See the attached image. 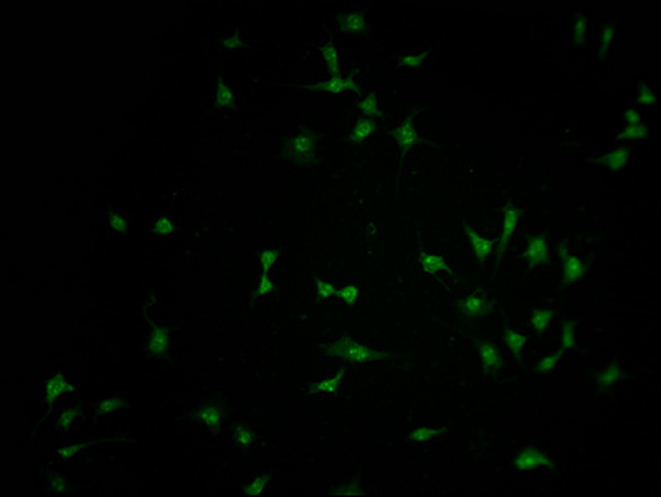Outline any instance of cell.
Here are the masks:
<instances>
[{"label":"cell","mask_w":661,"mask_h":497,"mask_svg":"<svg viewBox=\"0 0 661 497\" xmlns=\"http://www.w3.org/2000/svg\"><path fill=\"white\" fill-rule=\"evenodd\" d=\"M490 309V301L483 296H469L461 302V313L468 317H481Z\"/></svg>","instance_id":"6da1fadb"},{"label":"cell","mask_w":661,"mask_h":497,"mask_svg":"<svg viewBox=\"0 0 661 497\" xmlns=\"http://www.w3.org/2000/svg\"><path fill=\"white\" fill-rule=\"evenodd\" d=\"M517 225V210L514 207H506L504 208V223H503V233H501V244H499V251H504L506 244H508L511 235L516 230Z\"/></svg>","instance_id":"7a4b0ae2"},{"label":"cell","mask_w":661,"mask_h":497,"mask_svg":"<svg viewBox=\"0 0 661 497\" xmlns=\"http://www.w3.org/2000/svg\"><path fill=\"white\" fill-rule=\"evenodd\" d=\"M526 258L532 265H539L547 260V243L543 238H534L526 250Z\"/></svg>","instance_id":"3957f363"},{"label":"cell","mask_w":661,"mask_h":497,"mask_svg":"<svg viewBox=\"0 0 661 497\" xmlns=\"http://www.w3.org/2000/svg\"><path fill=\"white\" fill-rule=\"evenodd\" d=\"M562 263H564L562 268H564V279H565V283H572V281L579 279L583 274V265H582V261L577 258V256L567 255Z\"/></svg>","instance_id":"277c9868"},{"label":"cell","mask_w":661,"mask_h":497,"mask_svg":"<svg viewBox=\"0 0 661 497\" xmlns=\"http://www.w3.org/2000/svg\"><path fill=\"white\" fill-rule=\"evenodd\" d=\"M479 357H481V362H483V365L488 370L498 368L499 365H501L499 352L493 344H481L479 345Z\"/></svg>","instance_id":"5b68a950"},{"label":"cell","mask_w":661,"mask_h":497,"mask_svg":"<svg viewBox=\"0 0 661 497\" xmlns=\"http://www.w3.org/2000/svg\"><path fill=\"white\" fill-rule=\"evenodd\" d=\"M420 261H422V268H424L428 274H438V273L445 271V268H446L445 260L442 258V256L433 255V253H424Z\"/></svg>","instance_id":"8992f818"},{"label":"cell","mask_w":661,"mask_h":497,"mask_svg":"<svg viewBox=\"0 0 661 497\" xmlns=\"http://www.w3.org/2000/svg\"><path fill=\"white\" fill-rule=\"evenodd\" d=\"M468 235H469V241H471L474 255L478 256V258H485L486 255L491 253V241H488L486 238H483L474 230H469Z\"/></svg>","instance_id":"52a82bcc"},{"label":"cell","mask_w":661,"mask_h":497,"mask_svg":"<svg viewBox=\"0 0 661 497\" xmlns=\"http://www.w3.org/2000/svg\"><path fill=\"white\" fill-rule=\"evenodd\" d=\"M397 139H398V142H400L402 147H407L408 149V147L413 146L415 141H416V133H415L412 122L407 121V122H403L400 128H398Z\"/></svg>","instance_id":"ba28073f"},{"label":"cell","mask_w":661,"mask_h":497,"mask_svg":"<svg viewBox=\"0 0 661 497\" xmlns=\"http://www.w3.org/2000/svg\"><path fill=\"white\" fill-rule=\"evenodd\" d=\"M524 342H526V339H524V335L521 332H516V331H508V332H506V344H508V347L511 349L513 354H516V355L521 354V350H522V347H524Z\"/></svg>","instance_id":"9c48e42d"},{"label":"cell","mask_w":661,"mask_h":497,"mask_svg":"<svg viewBox=\"0 0 661 497\" xmlns=\"http://www.w3.org/2000/svg\"><path fill=\"white\" fill-rule=\"evenodd\" d=\"M551 322V313L549 310H535L531 317V324L535 331H544Z\"/></svg>","instance_id":"30bf717a"},{"label":"cell","mask_w":661,"mask_h":497,"mask_svg":"<svg viewBox=\"0 0 661 497\" xmlns=\"http://www.w3.org/2000/svg\"><path fill=\"white\" fill-rule=\"evenodd\" d=\"M627 155L628 152L625 149H618V151H613L612 154L607 155L605 162L609 164L612 169H620V167L627 162Z\"/></svg>","instance_id":"8fae6325"},{"label":"cell","mask_w":661,"mask_h":497,"mask_svg":"<svg viewBox=\"0 0 661 497\" xmlns=\"http://www.w3.org/2000/svg\"><path fill=\"white\" fill-rule=\"evenodd\" d=\"M587 28H588L587 20L583 19V17H577L575 25H574V40L577 41V43H582V41L585 40V37H587Z\"/></svg>","instance_id":"7c38bea8"},{"label":"cell","mask_w":661,"mask_h":497,"mask_svg":"<svg viewBox=\"0 0 661 497\" xmlns=\"http://www.w3.org/2000/svg\"><path fill=\"white\" fill-rule=\"evenodd\" d=\"M645 134H646L645 128H641L640 124H633V126H628V129L625 131L622 136L627 137V139H638V137H643Z\"/></svg>","instance_id":"4fadbf2b"},{"label":"cell","mask_w":661,"mask_h":497,"mask_svg":"<svg viewBox=\"0 0 661 497\" xmlns=\"http://www.w3.org/2000/svg\"><path fill=\"white\" fill-rule=\"evenodd\" d=\"M638 101L641 104H653L654 103V91L648 86H641L638 91Z\"/></svg>","instance_id":"5bb4252c"},{"label":"cell","mask_w":661,"mask_h":497,"mask_svg":"<svg viewBox=\"0 0 661 497\" xmlns=\"http://www.w3.org/2000/svg\"><path fill=\"white\" fill-rule=\"evenodd\" d=\"M613 35H615V32H613L612 27H605L602 30V40H600V45H602V53L609 51V46H610L612 40H613Z\"/></svg>","instance_id":"9a60e30c"},{"label":"cell","mask_w":661,"mask_h":497,"mask_svg":"<svg viewBox=\"0 0 661 497\" xmlns=\"http://www.w3.org/2000/svg\"><path fill=\"white\" fill-rule=\"evenodd\" d=\"M562 344H564V347H572V344H574V327H572V324H565L564 326V331H562Z\"/></svg>","instance_id":"2e32d148"},{"label":"cell","mask_w":661,"mask_h":497,"mask_svg":"<svg viewBox=\"0 0 661 497\" xmlns=\"http://www.w3.org/2000/svg\"><path fill=\"white\" fill-rule=\"evenodd\" d=\"M422 61H424V55H408L402 58V65H405V67H418Z\"/></svg>","instance_id":"e0dca14e"},{"label":"cell","mask_w":661,"mask_h":497,"mask_svg":"<svg viewBox=\"0 0 661 497\" xmlns=\"http://www.w3.org/2000/svg\"><path fill=\"white\" fill-rule=\"evenodd\" d=\"M625 121H627L628 126L640 124V114H638V112H636L635 109H630V111L627 112V116H625Z\"/></svg>","instance_id":"ac0fdd59"},{"label":"cell","mask_w":661,"mask_h":497,"mask_svg":"<svg viewBox=\"0 0 661 497\" xmlns=\"http://www.w3.org/2000/svg\"><path fill=\"white\" fill-rule=\"evenodd\" d=\"M556 362H557V355H551V357H547L546 360H543V363H540V368H543V370H551Z\"/></svg>","instance_id":"d6986e66"},{"label":"cell","mask_w":661,"mask_h":497,"mask_svg":"<svg viewBox=\"0 0 661 497\" xmlns=\"http://www.w3.org/2000/svg\"><path fill=\"white\" fill-rule=\"evenodd\" d=\"M364 109H367L369 112H372L375 109V99L374 98H369L366 101V103H364Z\"/></svg>","instance_id":"ffe728a7"}]
</instances>
